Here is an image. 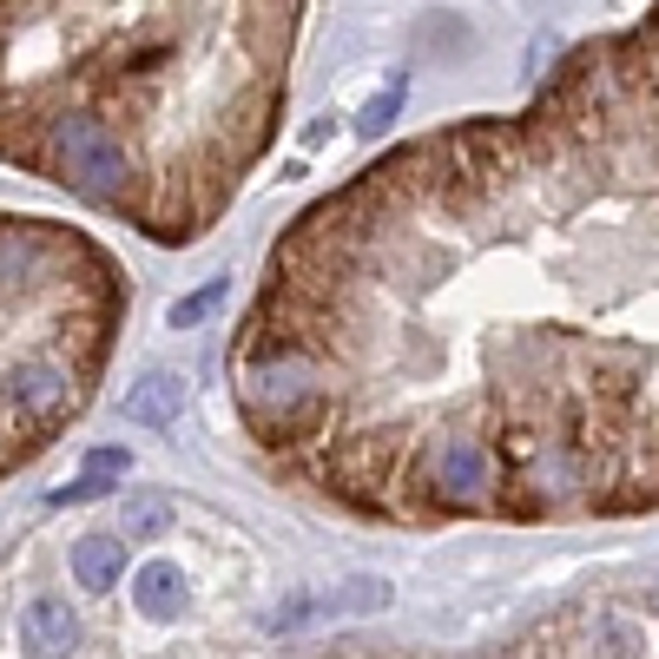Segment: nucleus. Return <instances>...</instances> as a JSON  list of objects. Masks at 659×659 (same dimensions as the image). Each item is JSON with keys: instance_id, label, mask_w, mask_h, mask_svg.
Wrapping results in <instances>:
<instances>
[{"instance_id": "nucleus-1", "label": "nucleus", "mask_w": 659, "mask_h": 659, "mask_svg": "<svg viewBox=\"0 0 659 659\" xmlns=\"http://www.w3.org/2000/svg\"><path fill=\"white\" fill-rule=\"evenodd\" d=\"M224 376L264 469L356 521L659 515V7L304 205Z\"/></svg>"}, {"instance_id": "nucleus-2", "label": "nucleus", "mask_w": 659, "mask_h": 659, "mask_svg": "<svg viewBox=\"0 0 659 659\" xmlns=\"http://www.w3.org/2000/svg\"><path fill=\"white\" fill-rule=\"evenodd\" d=\"M304 0H0V165L198 244L284 125Z\"/></svg>"}, {"instance_id": "nucleus-3", "label": "nucleus", "mask_w": 659, "mask_h": 659, "mask_svg": "<svg viewBox=\"0 0 659 659\" xmlns=\"http://www.w3.org/2000/svg\"><path fill=\"white\" fill-rule=\"evenodd\" d=\"M125 310V264L99 238L0 205V482L86 416Z\"/></svg>"}, {"instance_id": "nucleus-4", "label": "nucleus", "mask_w": 659, "mask_h": 659, "mask_svg": "<svg viewBox=\"0 0 659 659\" xmlns=\"http://www.w3.org/2000/svg\"><path fill=\"white\" fill-rule=\"evenodd\" d=\"M119 568H125V535H86L73 548V574H79L86 594H106L119 581Z\"/></svg>"}, {"instance_id": "nucleus-5", "label": "nucleus", "mask_w": 659, "mask_h": 659, "mask_svg": "<svg viewBox=\"0 0 659 659\" xmlns=\"http://www.w3.org/2000/svg\"><path fill=\"white\" fill-rule=\"evenodd\" d=\"M20 634H26V653L33 659H59L73 647V614L59 601H33L26 620H20Z\"/></svg>"}, {"instance_id": "nucleus-6", "label": "nucleus", "mask_w": 659, "mask_h": 659, "mask_svg": "<svg viewBox=\"0 0 659 659\" xmlns=\"http://www.w3.org/2000/svg\"><path fill=\"white\" fill-rule=\"evenodd\" d=\"M178 403H185V383H178V376H165V370H152V376H139V383H132L125 416L158 429V422H172V416H178Z\"/></svg>"}, {"instance_id": "nucleus-7", "label": "nucleus", "mask_w": 659, "mask_h": 659, "mask_svg": "<svg viewBox=\"0 0 659 659\" xmlns=\"http://www.w3.org/2000/svg\"><path fill=\"white\" fill-rule=\"evenodd\" d=\"M112 475H125V455H119V449H99V455L86 462V475H79V482L66 488V502H86V495H99V488H106Z\"/></svg>"}, {"instance_id": "nucleus-8", "label": "nucleus", "mask_w": 659, "mask_h": 659, "mask_svg": "<svg viewBox=\"0 0 659 659\" xmlns=\"http://www.w3.org/2000/svg\"><path fill=\"white\" fill-rule=\"evenodd\" d=\"M139 587H145V607H152V614H165V607L178 601V574H172V568H152Z\"/></svg>"}, {"instance_id": "nucleus-9", "label": "nucleus", "mask_w": 659, "mask_h": 659, "mask_svg": "<svg viewBox=\"0 0 659 659\" xmlns=\"http://www.w3.org/2000/svg\"><path fill=\"white\" fill-rule=\"evenodd\" d=\"M211 304H224V284H205V290H198V297H185V304H178V310H172V330H185V323H198V317H205V310H211Z\"/></svg>"}]
</instances>
